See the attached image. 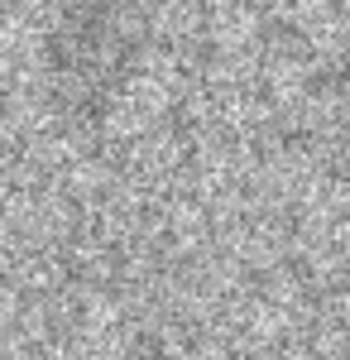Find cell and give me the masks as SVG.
Instances as JSON below:
<instances>
[{"mask_svg":"<svg viewBox=\"0 0 350 360\" xmlns=\"http://www.w3.org/2000/svg\"><path fill=\"white\" fill-rule=\"evenodd\" d=\"M139 53L130 0H63L44 34L48 106L67 120H96L115 106Z\"/></svg>","mask_w":350,"mask_h":360,"instance_id":"obj_1","label":"cell"}]
</instances>
